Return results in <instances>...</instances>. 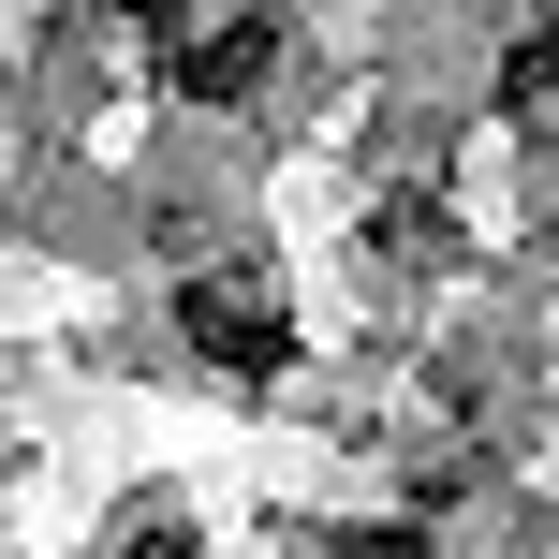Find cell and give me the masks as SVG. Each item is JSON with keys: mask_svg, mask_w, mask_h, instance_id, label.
<instances>
[{"mask_svg": "<svg viewBox=\"0 0 559 559\" xmlns=\"http://www.w3.org/2000/svg\"><path fill=\"white\" fill-rule=\"evenodd\" d=\"M265 59H280V15H177L163 29V74L192 88V104H251Z\"/></svg>", "mask_w": 559, "mask_h": 559, "instance_id": "obj_1", "label": "cell"}, {"mask_svg": "<svg viewBox=\"0 0 559 559\" xmlns=\"http://www.w3.org/2000/svg\"><path fill=\"white\" fill-rule=\"evenodd\" d=\"M177 324H192V354H222V368H251V383H265V368H280V354H295V324H280V309L251 295V265H236V280H222V265H206V280H192V295H177Z\"/></svg>", "mask_w": 559, "mask_h": 559, "instance_id": "obj_2", "label": "cell"}, {"mask_svg": "<svg viewBox=\"0 0 559 559\" xmlns=\"http://www.w3.org/2000/svg\"><path fill=\"white\" fill-rule=\"evenodd\" d=\"M515 104H559V29H531V45H515Z\"/></svg>", "mask_w": 559, "mask_h": 559, "instance_id": "obj_3", "label": "cell"}, {"mask_svg": "<svg viewBox=\"0 0 559 559\" xmlns=\"http://www.w3.org/2000/svg\"><path fill=\"white\" fill-rule=\"evenodd\" d=\"M324 559H427V531H354V545H324Z\"/></svg>", "mask_w": 559, "mask_h": 559, "instance_id": "obj_4", "label": "cell"}, {"mask_svg": "<svg viewBox=\"0 0 559 559\" xmlns=\"http://www.w3.org/2000/svg\"><path fill=\"white\" fill-rule=\"evenodd\" d=\"M118 559H192V531H133V545H118Z\"/></svg>", "mask_w": 559, "mask_h": 559, "instance_id": "obj_5", "label": "cell"}]
</instances>
